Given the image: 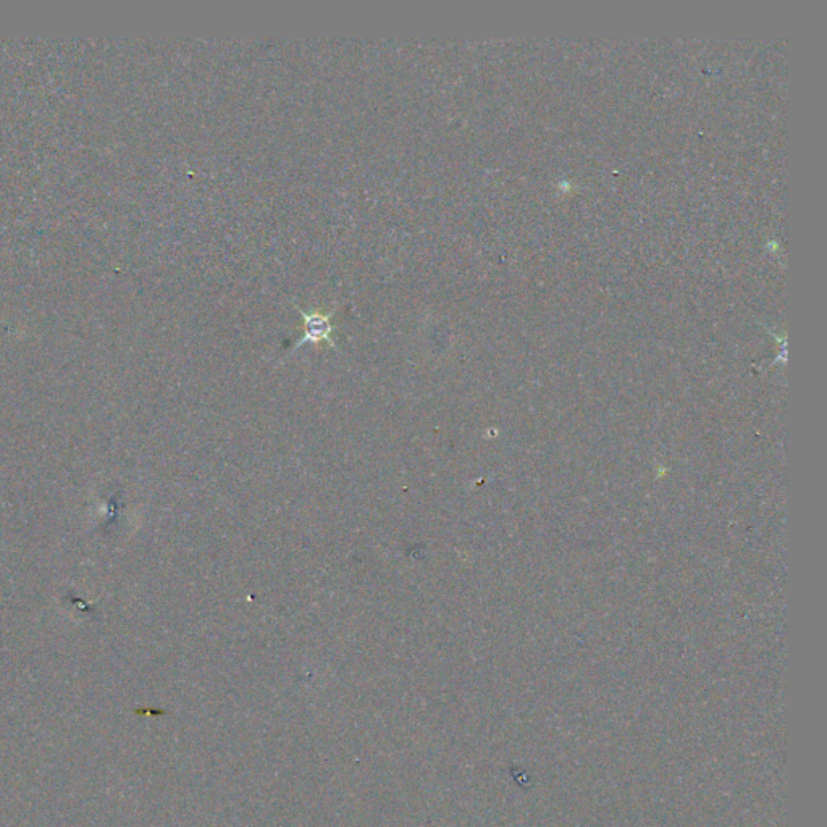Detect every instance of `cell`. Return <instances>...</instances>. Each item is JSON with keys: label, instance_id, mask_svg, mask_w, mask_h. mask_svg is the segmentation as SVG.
I'll list each match as a JSON object with an SVG mask.
<instances>
[{"label": "cell", "instance_id": "6da1fadb", "mask_svg": "<svg viewBox=\"0 0 827 827\" xmlns=\"http://www.w3.org/2000/svg\"><path fill=\"white\" fill-rule=\"evenodd\" d=\"M296 309L301 315L303 324H301V336L296 341L293 351L298 349L299 346L306 345V343H314V345L327 343L328 346L335 348L336 343L335 338H333L336 332L335 324H333V317L336 314L335 309H332V311H320V309L307 311V309L299 306H296Z\"/></svg>", "mask_w": 827, "mask_h": 827}]
</instances>
